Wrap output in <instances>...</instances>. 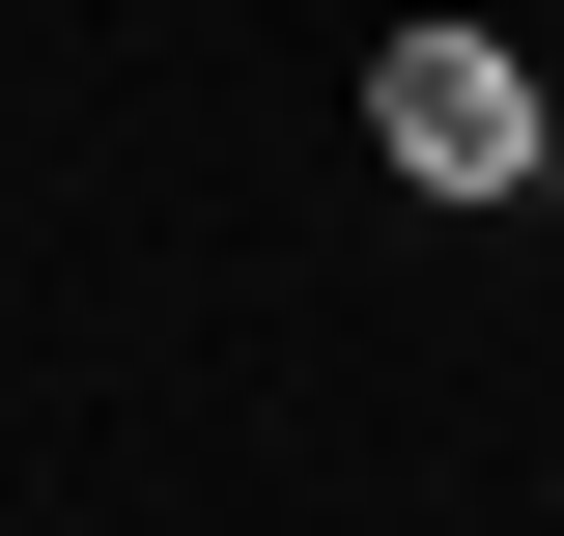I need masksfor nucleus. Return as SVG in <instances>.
Segmentation results:
<instances>
[{
    "label": "nucleus",
    "mask_w": 564,
    "mask_h": 536,
    "mask_svg": "<svg viewBox=\"0 0 564 536\" xmlns=\"http://www.w3.org/2000/svg\"><path fill=\"white\" fill-rule=\"evenodd\" d=\"M367 141H395V199H564V114L508 29H395L367 57Z\"/></svg>",
    "instance_id": "obj_1"
}]
</instances>
